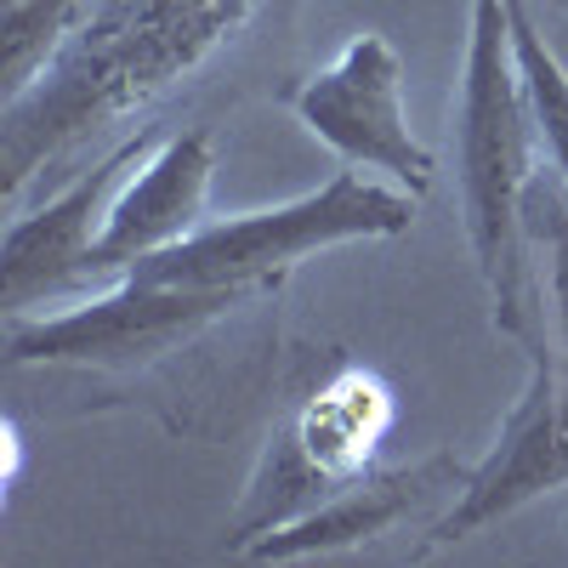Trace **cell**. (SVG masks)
I'll use <instances>...</instances> for the list:
<instances>
[{
  "instance_id": "10",
  "label": "cell",
  "mask_w": 568,
  "mask_h": 568,
  "mask_svg": "<svg viewBox=\"0 0 568 568\" xmlns=\"http://www.w3.org/2000/svg\"><path fill=\"white\" fill-rule=\"evenodd\" d=\"M506 18H511V45H517V69H524L529 85V103H535V131H540V149L551 160V171L568 187V69L557 63V52L546 45V34L535 29L524 0H506Z\"/></svg>"
},
{
  "instance_id": "4",
  "label": "cell",
  "mask_w": 568,
  "mask_h": 568,
  "mask_svg": "<svg viewBox=\"0 0 568 568\" xmlns=\"http://www.w3.org/2000/svg\"><path fill=\"white\" fill-rule=\"evenodd\" d=\"M291 109L324 149H336L353 171H387L420 200L433 187V154L415 142L404 114V58L387 34H353L336 63L284 91Z\"/></svg>"
},
{
  "instance_id": "5",
  "label": "cell",
  "mask_w": 568,
  "mask_h": 568,
  "mask_svg": "<svg viewBox=\"0 0 568 568\" xmlns=\"http://www.w3.org/2000/svg\"><path fill=\"white\" fill-rule=\"evenodd\" d=\"M535 369L524 398L511 404V415L500 420L495 449L466 471L460 495L426 524V546H460L478 529L500 524V517L524 511L540 495L568 489V347L562 342H535L529 347Z\"/></svg>"
},
{
  "instance_id": "6",
  "label": "cell",
  "mask_w": 568,
  "mask_h": 568,
  "mask_svg": "<svg viewBox=\"0 0 568 568\" xmlns=\"http://www.w3.org/2000/svg\"><path fill=\"white\" fill-rule=\"evenodd\" d=\"M216 149L211 131H176L149 160H136V176L120 182L103 211V233L91 251V278H120L136 262H149L205 227Z\"/></svg>"
},
{
  "instance_id": "9",
  "label": "cell",
  "mask_w": 568,
  "mask_h": 568,
  "mask_svg": "<svg viewBox=\"0 0 568 568\" xmlns=\"http://www.w3.org/2000/svg\"><path fill=\"white\" fill-rule=\"evenodd\" d=\"M393 387L375 375L369 364H353V358H336L329 375L296 398L291 415H278L291 426V438L302 449V460L318 471L329 489H342L353 478H364L382 438L393 433Z\"/></svg>"
},
{
  "instance_id": "11",
  "label": "cell",
  "mask_w": 568,
  "mask_h": 568,
  "mask_svg": "<svg viewBox=\"0 0 568 568\" xmlns=\"http://www.w3.org/2000/svg\"><path fill=\"white\" fill-rule=\"evenodd\" d=\"M529 245L546 251V267H535L540 278V307L551 296V324H557V342L568 347V187L562 176H535L529 182Z\"/></svg>"
},
{
  "instance_id": "8",
  "label": "cell",
  "mask_w": 568,
  "mask_h": 568,
  "mask_svg": "<svg viewBox=\"0 0 568 568\" xmlns=\"http://www.w3.org/2000/svg\"><path fill=\"white\" fill-rule=\"evenodd\" d=\"M466 460L455 449H438L415 466H398V471H364V478L342 484L329 500H318L307 517L284 524L262 540H251L240 557H256V562H296V557H329V551H347V546H369L393 535L398 524L420 517L426 506H449L466 484Z\"/></svg>"
},
{
  "instance_id": "3",
  "label": "cell",
  "mask_w": 568,
  "mask_h": 568,
  "mask_svg": "<svg viewBox=\"0 0 568 568\" xmlns=\"http://www.w3.org/2000/svg\"><path fill=\"white\" fill-rule=\"evenodd\" d=\"M415 222L409 187L364 182L358 171L329 176L302 200H284L267 211L205 222L194 240H182L149 262H136L131 278H165V284H233V291H278L284 273L307 256L353 240H393ZM125 278V273H120Z\"/></svg>"
},
{
  "instance_id": "7",
  "label": "cell",
  "mask_w": 568,
  "mask_h": 568,
  "mask_svg": "<svg viewBox=\"0 0 568 568\" xmlns=\"http://www.w3.org/2000/svg\"><path fill=\"white\" fill-rule=\"evenodd\" d=\"M142 149H149V136L120 142L80 182H69L58 200H45L29 216H12L7 256H0V302H7V313H29L45 296L74 291V284L91 278V251H98L109 194L120 187V171L142 160Z\"/></svg>"
},
{
  "instance_id": "1",
  "label": "cell",
  "mask_w": 568,
  "mask_h": 568,
  "mask_svg": "<svg viewBox=\"0 0 568 568\" xmlns=\"http://www.w3.org/2000/svg\"><path fill=\"white\" fill-rule=\"evenodd\" d=\"M460 211L478 256L495 329L511 342H546V307L529 245V182L546 171L535 103L517 69L506 0H471L466 74H460Z\"/></svg>"
},
{
  "instance_id": "2",
  "label": "cell",
  "mask_w": 568,
  "mask_h": 568,
  "mask_svg": "<svg viewBox=\"0 0 568 568\" xmlns=\"http://www.w3.org/2000/svg\"><path fill=\"white\" fill-rule=\"evenodd\" d=\"M251 0H103L74 23L18 98H7V187L91 120L171 85L205 45L245 18Z\"/></svg>"
}]
</instances>
